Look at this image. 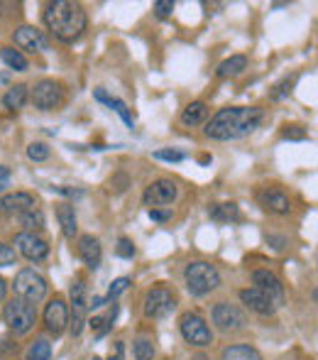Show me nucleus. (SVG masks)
I'll list each match as a JSON object with an SVG mask.
<instances>
[{
	"label": "nucleus",
	"instance_id": "obj_1",
	"mask_svg": "<svg viewBox=\"0 0 318 360\" xmlns=\"http://www.w3.org/2000/svg\"><path fill=\"white\" fill-rule=\"evenodd\" d=\"M262 120H265L262 108H255V105H228V108H220L218 113L206 123L204 133H206V138L220 140V143L242 140L255 133Z\"/></svg>",
	"mask_w": 318,
	"mask_h": 360
},
{
	"label": "nucleus",
	"instance_id": "obj_2",
	"mask_svg": "<svg viewBox=\"0 0 318 360\" xmlns=\"http://www.w3.org/2000/svg\"><path fill=\"white\" fill-rule=\"evenodd\" d=\"M42 20L47 25V30L59 39V42H77L81 34L86 32V10L81 3H72V0H54L44 8Z\"/></svg>",
	"mask_w": 318,
	"mask_h": 360
},
{
	"label": "nucleus",
	"instance_id": "obj_3",
	"mask_svg": "<svg viewBox=\"0 0 318 360\" xmlns=\"http://www.w3.org/2000/svg\"><path fill=\"white\" fill-rule=\"evenodd\" d=\"M184 282L191 297H206V294L216 292L220 287V272L216 270L211 262L196 260L189 262L184 270Z\"/></svg>",
	"mask_w": 318,
	"mask_h": 360
},
{
	"label": "nucleus",
	"instance_id": "obj_4",
	"mask_svg": "<svg viewBox=\"0 0 318 360\" xmlns=\"http://www.w3.org/2000/svg\"><path fill=\"white\" fill-rule=\"evenodd\" d=\"M3 321L8 323L10 331H15L18 336H25L34 328L37 323V307L25 299H10L8 304L3 307Z\"/></svg>",
	"mask_w": 318,
	"mask_h": 360
},
{
	"label": "nucleus",
	"instance_id": "obj_5",
	"mask_svg": "<svg viewBox=\"0 0 318 360\" xmlns=\"http://www.w3.org/2000/svg\"><path fill=\"white\" fill-rule=\"evenodd\" d=\"M47 280H44L39 272H34L32 267H25L15 275L13 280V292L18 299H25V302L34 304L37 307L44 297H47Z\"/></svg>",
	"mask_w": 318,
	"mask_h": 360
},
{
	"label": "nucleus",
	"instance_id": "obj_6",
	"mask_svg": "<svg viewBox=\"0 0 318 360\" xmlns=\"http://www.w3.org/2000/svg\"><path fill=\"white\" fill-rule=\"evenodd\" d=\"M179 331L184 336V341L189 346H196V348H206L213 343V333H211V326L206 323V319L196 311H186L181 314L179 319Z\"/></svg>",
	"mask_w": 318,
	"mask_h": 360
},
{
	"label": "nucleus",
	"instance_id": "obj_7",
	"mask_svg": "<svg viewBox=\"0 0 318 360\" xmlns=\"http://www.w3.org/2000/svg\"><path fill=\"white\" fill-rule=\"evenodd\" d=\"M176 309V294L169 287H152L145 297V316L164 319Z\"/></svg>",
	"mask_w": 318,
	"mask_h": 360
},
{
	"label": "nucleus",
	"instance_id": "obj_8",
	"mask_svg": "<svg viewBox=\"0 0 318 360\" xmlns=\"http://www.w3.org/2000/svg\"><path fill=\"white\" fill-rule=\"evenodd\" d=\"M72 297V311H69V326H72V336H81L86 326V311H88V299H86V285L77 280L69 289Z\"/></svg>",
	"mask_w": 318,
	"mask_h": 360
},
{
	"label": "nucleus",
	"instance_id": "obj_9",
	"mask_svg": "<svg viewBox=\"0 0 318 360\" xmlns=\"http://www.w3.org/2000/svg\"><path fill=\"white\" fill-rule=\"evenodd\" d=\"M179 196V186L171 179H154L152 184L145 189V204L150 209H161V206H171Z\"/></svg>",
	"mask_w": 318,
	"mask_h": 360
},
{
	"label": "nucleus",
	"instance_id": "obj_10",
	"mask_svg": "<svg viewBox=\"0 0 318 360\" xmlns=\"http://www.w3.org/2000/svg\"><path fill=\"white\" fill-rule=\"evenodd\" d=\"M213 323L220 328V331L230 333V331H242L247 323L245 314H242V309H238L235 304H228V302H218L213 307Z\"/></svg>",
	"mask_w": 318,
	"mask_h": 360
},
{
	"label": "nucleus",
	"instance_id": "obj_11",
	"mask_svg": "<svg viewBox=\"0 0 318 360\" xmlns=\"http://www.w3.org/2000/svg\"><path fill=\"white\" fill-rule=\"evenodd\" d=\"M15 245H18L20 255L29 262H42L49 255V243L37 233H18L15 236Z\"/></svg>",
	"mask_w": 318,
	"mask_h": 360
},
{
	"label": "nucleus",
	"instance_id": "obj_12",
	"mask_svg": "<svg viewBox=\"0 0 318 360\" xmlns=\"http://www.w3.org/2000/svg\"><path fill=\"white\" fill-rule=\"evenodd\" d=\"M62 98H64L62 86L52 79L39 81L32 89V103H34V108H39V110H54L62 103Z\"/></svg>",
	"mask_w": 318,
	"mask_h": 360
},
{
	"label": "nucleus",
	"instance_id": "obj_13",
	"mask_svg": "<svg viewBox=\"0 0 318 360\" xmlns=\"http://www.w3.org/2000/svg\"><path fill=\"white\" fill-rule=\"evenodd\" d=\"M44 326L54 336H62L69 326V307L62 297H54L52 302L44 307Z\"/></svg>",
	"mask_w": 318,
	"mask_h": 360
},
{
	"label": "nucleus",
	"instance_id": "obj_14",
	"mask_svg": "<svg viewBox=\"0 0 318 360\" xmlns=\"http://www.w3.org/2000/svg\"><path fill=\"white\" fill-rule=\"evenodd\" d=\"M252 285L255 289H260L262 294L272 299L274 307H281L284 304V285L279 282V277L270 270H255L252 272Z\"/></svg>",
	"mask_w": 318,
	"mask_h": 360
},
{
	"label": "nucleus",
	"instance_id": "obj_15",
	"mask_svg": "<svg viewBox=\"0 0 318 360\" xmlns=\"http://www.w3.org/2000/svg\"><path fill=\"white\" fill-rule=\"evenodd\" d=\"M13 39H15V44H18L20 49H25V52H29V54L44 52V49L49 47L44 32H42V30H37V27H32V25H22V27H18V30H15V34H13Z\"/></svg>",
	"mask_w": 318,
	"mask_h": 360
},
{
	"label": "nucleus",
	"instance_id": "obj_16",
	"mask_svg": "<svg viewBox=\"0 0 318 360\" xmlns=\"http://www.w3.org/2000/svg\"><path fill=\"white\" fill-rule=\"evenodd\" d=\"M34 206H37V201H34V196L27 194V191H13V194H5L3 199H0V211H3V214H13V216L27 214Z\"/></svg>",
	"mask_w": 318,
	"mask_h": 360
},
{
	"label": "nucleus",
	"instance_id": "obj_17",
	"mask_svg": "<svg viewBox=\"0 0 318 360\" xmlns=\"http://www.w3.org/2000/svg\"><path fill=\"white\" fill-rule=\"evenodd\" d=\"M240 299H242V304H245L247 309H252V311L260 314V316H272V314L277 311V307L272 304V299L267 297V294H262L260 289H255V287L240 289Z\"/></svg>",
	"mask_w": 318,
	"mask_h": 360
},
{
	"label": "nucleus",
	"instance_id": "obj_18",
	"mask_svg": "<svg viewBox=\"0 0 318 360\" xmlns=\"http://www.w3.org/2000/svg\"><path fill=\"white\" fill-rule=\"evenodd\" d=\"M260 204H262V209H265V211H270V214H277V216H286L291 211V199L281 189H277V186L262 191V194H260Z\"/></svg>",
	"mask_w": 318,
	"mask_h": 360
},
{
	"label": "nucleus",
	"instance_id": "obj_19",
	"mask_svg": "<svg viewBox=\"0 0 318 360\" xmlns=\"http://www.w3.org/2000/svg\"><path fill=\"white\" fill-rule=\"evenodd\" d=\"M79 257L86 262L88 270H95L103 260V248H100L98 238L93 236H81L79 238Z\"/></svg>",
	"mask_w": 318,
	"mask_h": 360
},
{
	"label": "nucleus",
	"instance_id": "obj_20",
	"mask_svg": "<svg viewBox=\"0 0 318 360\" xmlns=\"http://www.w3.org/2000/svg\"><path fill=\"white\" fill-rule=\"evenodd\" d=\"M93 98H95V101H100V103H105L108 108H113L115 113H118L120 118H123V123L128 125L130 130L135 128V115L130 113V108H128V103H125V101L115 98V96H108L103 89H95V91H93Z\"/></svg>",
	"mask_w": 318,
	"mask_h": 360
},
{
	"label": "nucleus",
	"instance_id": "obj_21",
	"mask_svg": "<svg viewBox=\"0 0 318 360\" xmlns=\"http://www.w3.org/2000/svg\"><path fill=\"white\" fill-rule=\"evenodd\" d=\"M206 118H208V105L204 101H191L181 110V125H186V128H196V125L206 123Z\"/></svg>",
	"mask_w": 318,
	"mask_h": 360
},
{
	"label": "nucleus",
	"instance_id": "obj_22",
	"mask_svg": "<svg viewBox=\"0 0 318 360\" xmlns=\"http://www.w3.org/2000/svg\"><path fill=\"white\" fill-rule=\"evenodd\" d=\"M57 218H59V226H62L64 236L67 238H74L79 233V218H77V211H74V204H59L57 206Z\"/></svg>",
	"mask_w": 318,
	"mask_h": 360
},
{
	"label": "nucleus",
	"instance_id": "obj_23",
	"mask_svg": "<svg viewBox=\"0 0 318 360\" xmlns=\"http://www.w3.org/2000/svg\"><path fill=\"white\" fill-rule=\"evenodd\" d=\"M29 101V91L25 84H15L8 89V94L3 96V105L8 110H22L25 103Z\"/></svg>",
	"mask_w": 318,
	"mask_h": 360
},
{
	"label": "nucleus",
	"instance_id": "obj_24",
	"mask_svg": "<svg viewBox=\"0 0 318 360\" xmlns=\"http://www.w3.org/2000/svg\"><path fill=\"white\" fill-rule=\"evenodd\" d=\"M247 69V57L245 54H233L230 59H225L223 64L218 67V74L220 79H230V76H238V74H242Z\"/></svg>",
	"mask_w": 318,
	"mask_h": 360
},
{
	"label": "nucleus",
	"instance_id": "obj_25",
	"mask_svg": "<svg viewBox=\"0 0 318 360\" xmlns=\"http://www.w3.org/2000/svg\"><path fill=\"white\" fill-rule=\"evenodd\" d=\"M208 216L218 223H233L240 221V209L235 204H213L208 209Z\"/></svg>",
	"mask_w": 318,
	"mask_h": 360
},
{
	"label": "nucleus",
	"instance_id": "obj_26",
	"mask_svg": "<svg viewBox=\"0 0 318 360\" xmlns=\"http://www.w3.org/2000/svg\"><path fill=\"white\" fill-rule=\"evenodd\" d=\"M118 311H120L118 304H113L108 314H103V316H93V321H91V328H93V331H95V336L103 338L105 333H108L110 328H113L115 319H118Z\"/></svg>",
	"mask_w": 318,
	"mask_h": 360
},
{
	"label": "nucleus",
	"instance_id": "obj_27",
	"mask_svg": "<svg viewBox=\"0 0 318 360\" xmlns=\"http://www.w3.org/2000/svg\"><path fill=\"white\" fill-rule=\"evenodd\" d=\"M220 360H262V356L252 346H228L220 353Z\"/></svg>",
	"mask_w": 318,
	"mask_h": 360
},
{
	"label": "nucleus",
	"instance_id": "obj_28",
	"mask_svg": "<svg viewBox=\"0 0 318 360\" xmlns=\"http://www.w3.org/2000/svg\"><path fill=\"white\" fill-rule=\"evenodd\" d=\"M0 57H3V62L8 64L10 69H15V72H27V57H25L20 49L15 47H3L0 49Z\"/></svg>",
	"mask_w": 318,
	"mask_h": 360
},
{
	"label": "nucleus",
	"instance_id": "obj_29",
	"mask_svg": "<svg viewBox=\"0 0 318 360\" xmlns=\"http://www.w3.org/2000/svg\"><path fill=\"white\" fill-rule=\"evenodd\" d=\"M27 360H52V343L47 338H37V341L29 346Z\"/></svg>",
	"mask_w": 318,
	"mask_h": 360
},
{
	"label": "nucleus",
	"instance_id": "obj_30",
	"mask_svg": "<svg viewBox=\"0 0 318 360\" xmlns=\"http://www.w3.org/2000/svg\"><path fill=\"white\" fill-rule=\"evenodd\" d=\"M133 353H135V360H152L154 358L152 341H147V338H138L135 346H133Z\"/></svg>",
	"mask_w": 318,
	"mask_h": 360
},
{
	"label": "nucleus",
	"instance_id": "obj_31",
	"mask_svg": "<svg viewBox=\"0 0 318 360\" xmlns=\"http://www.w3.org/2000/svg\"><path fill=\"white\" fill-rule=\"evenodd\" d=\"M294 84H296V76H291V79H284V81H279V84L274 86V89L270 91V98L272 101H281V98H286V96L294 91Z\"/></svg>",
	"mask_w": 318,
	"mask_h": 360
},
{
	"label": "nucleus",
	"instance_id": "obj_32",
	"mask_svg": "<svg viewBox=\"0 0 318 360\" xmlns=\"http://www.w3.org/2000/svg\"><path fill=\"white\" fill-rule=\"evenodd\" d=\"M20 223H22L25 228H42L44 226V216H42V211L32 209V211H27V214L20 216Z\"/></svg>",
	"mask_w": 318,
	"mask_h": 360
},
{
	"label": "nucleus",
	"instance_id": "obj_33",
	"mask_svg": "<svg viewBox=\"0 0 318 360\" xmlns=\"http://www.w3.org/2000/svg\"><path fill=\"white\" fill-rule=\"evenodd\" d=\"M152 157H154V160H159V162H171V165H176V162H184L186 160V152H179V150H157Z\"/></svg>",
	"mask_w": 318,
	"mask_h": 360
},
{
	"label": "nucleus",
	"instance_id": "obj_34",
	"mask_svg": "<svg viewBox=\"0 0 318 360\" xmlns=\"http://www.w3.org/2000/svg\"><path fill=\"white\" fill-rule=\"evenodd\" d=\"M128 287H130V277H120V280H115L113 285H110L108 294H105L103 299H105V302H113V299H118Z\"/></svg>",
	"mask_w": 318,
	"mask_h": 360
},
{
	"label": "nucleus",
	"instance_id": "obj_35",
	"mask_svg": "<svg viewBox=\"0 0 318 360\" xmlns=\"http://www.w3.org/2000/svg\"><path fill=\"white\" fill-rule=\"evenodd\" d=\"M27 157L32 162H44V160H49V147L44 145V143H32L27 147Z\"/></svg>",
	"mask_w": 318,
	"mask_h": 360
},
{
	"label": "nucleus",
	"instance_id": "obj_36",
	"mask_svg": "<svg viewBox=\"0 0 318 360\" xmlns=\"http://www.w3.org/2000/svg\"><path fill=\"white\" fill-rule=\"evenodd\" d=\"M115 255L118 257H125V260H133L135 257V245L130 238H120L118 245H115Z\"/></svg>",
	"mask_w": 318,
	"mask_h": 360
},
{
	"label": "nucleus",
	"instance_id": "obj_37",
	"mask_svg": "<svg viewBox=\"0 0 318 360\" xmlns=\"http://www.w3.org/2000/svg\"><path fill=\"white\" fill-rule=\"evenodd\" d=\"M15 262H18V252L5 243H0V267H10Z\"/></svg>",
	"mask_w": 318,
	"mask_h": 360
},
{
	"label": "nucleus",
	"instance_id": "obj_38",
	"mask_svg": "<svg viewBox=\"0 0 318 360\" xmlns=\"http://www.w3.org/2000/svg\"><path fill=\"white\" fill-rule=\"evenodd\" d=\"M154 13H157V18H169L171 13H174V3H171V0H157V3H154Z\"/></svg>",
	"mask_w": 318,
	"mask_h": 360
},
{
	"label": "nucleus",
	"instance_id": "obj_39",
	"mask_svg": "<svg viewBox=\"0 0 318 360\" xmlns=\"http://www.w3.org/2000/svg\"><path fill=\"white\" fill-rule=\"evenodd\" d=\"M52 191L69 196V199H79V196H84V191H81V189H72V186H52Z\"/></svg>",
	"mask_w": 318,
	"mask_h": 360
},
{
	"label": "nucleus",
	"instance_id": "obj_40",
	"mask_svg": "<svg viewBox=\"0 0 318 360\" xmlns=\"http://www.w3.org/2000/svg\"><path fill=\"white\" fill-rule=\"evenodd\" d=\"M10 179H13V172H10L5 165H0V194L10 186Z\"/></svg>",
	"mask_w": 318,
	"mask_h": 360
},
{
	"label": "nucleus",
	"instance_id": "obj_41",
	"mask_svg": "<svg viewBox=\"0 0 318 360\" xmlns=\"http://www.w3.org/2000/svg\"><path fill=\"white\" fill-rule=\"evenodd\" d=\"M281 138H284V140H306V138H309V135H306L304 130L296 128V125H294V128L284 130V135H281Z\"/></svg>",
	"mask_w": 318,
	"mask_h": 360
},
{
	"label": "nucleus",
	"instance_id": "obj_42",
	"mask_svg": "<svg viewBox=\"0 0 318 360\" xmlns=\"http://www.w3.org/2000/svg\"><path fill=\"white\" fill-rule=\"evenodd\" d=\"M123 356H125V343H123V341H118V343L113 346V351H110L108 360H123Z\"/></svg>",
	"mask_w": 318,
	"mask_h": 360
},
{
	"label": "nucleus",
	"instance_id": "obj_43",
	"mask_svg": "<svg viewBox=\"0 0 318 360\" xmlns=\"http://www.w3.org/2000/svg\"><path fill=\"white\" fill-rule=\"evenodd\" d=\"M150 218H152V221H169V218H171V211L150 209Z\"/></svg>",
	"mask_w": 318,
	"mask_h": 360
},
{
	"label": "nucleus",
	"instance_id": "obj_44",
	"mask_svg": "<svg viewBox=\"0 0 318 360\" xmlns=\"http://www.w3.org/2000/svg\"><path fill=\"white\" fill-rule=\"evenodd\" d=\"M5 294H8V285H5V280L0 277V302L5 299Z\"/></svg>",
	"mask_w": 318,
	"mask_h": 360
},
{
	"label": "nucleus",
	"instance_id": "obj_45",
	"mask_svg": "<svg viewBox=\"0 0 318 360\" xmlns=\"http://www.w3.org/2000/svg\"><path fill=\"white\" fill-rule=\"evenodd\" d=\"M93 360H100V358H95V356H93Z\"/></svg>",
	"mask_w": 318,
	"mask_h": 360
}]
</instances>
